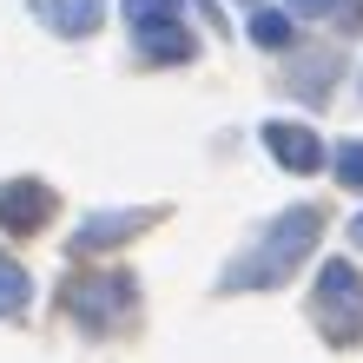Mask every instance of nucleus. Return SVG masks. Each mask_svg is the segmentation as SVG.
Here are the masks:
<instances>
[{"instance_id":"7","label":"nucleus","mask_w":363,"mask_h":363,"mask_svg":"<svg viewBox=\"0 0 363 363\" xmlns=\"http://www.w3.org/2000/svg\"><path fill=\"white\" fill-rule=\"evenodd\" d=\"M27 7L47 20V27H60L67 40H86L99 20H106V0H27Z\"/></svg>"},{"instance_id":"13","label":"nucleus","mask_w":363,"mask_h":363,"mask_svg":"<svg viewBox=\"0 0 363 363\" xmlns=\"http://www.w3.org/2000/svg\"><path fill=\"white\" fill-rule=\"evenodd\" d=\"M350 245L363 251V211H357V218H350Z\"/></svg>"},{"instance_id":"3","label":"nucleus","mask_w":363,"mask_h":363,"mask_svg":"<svg viewBox=\"0 0 363 363\" xmlns=\"http://www.w3.org/2000/svg\"><path fill=\"white\" fill-rule=\"evenodd\" d=\"M311 311H317V330H324V344L344 350V344H357V337H363V277H357L350 258H324Z\"/></svg>"},{"instance_id":"11","label":"nucleus","mask_w":363,"mask_h":363,"mask_svg":"<svg viewBox=\"0 0 363 363\" xmlns=\"http://www.w3.org/2000/svg\"><path fill=\"white\" fill-rule=\"evenodd\" d=\"M125 20H133V33H139V27H172L185 13H179V0H125Z\"/></svg>"},{"instance_id":"8","label":"nucleus","mask_w":363,"mask_h":363,"mask_svg":"<svg viewBox=\"0 0 363 363\" xmlns=\"http://www.w3.org/2000/svg\"><path fill=\"white\" fill-rule=\"evenodd\" d=\"M251 40H258V47H291V7H258L251 13Z\"/></svg>"},{"instance_id":"12","label":"nucleus","mask_w":363,"mask_h":363,"mask_svg":"<svg viewBox=\"0 0 363 363\" xmlns=\"http://www.w3.org/2000/svg\"><path fill=\"white\" fill-rule=\"evenodd\" d=\"M330 165H337V185L363 191V139H344V145L330 152Z\"/></svg>"},{"instance_id":"4","label":"nucleus","mask_w":363,"mask_h":363,"mask_svg":"<svg viewBox=\"0 0 363 363\" xmlns=\"http://www.w3.org/2000/svg\"><path fill=\"white\" fill-rule=\"evenodd\" d=\"M53 185L47 179H7L0 185V231H40V225H53Z\"/></svg>"},{"instance_id":"2","label":"nucleus","mask_w":363,"mask_h":363,"mask_svg":"<svg viewBox=\"0 0 363 363\" xmlns=\"http://www.w3.org/2000/svg\"><path fill=\"white\" fill-rule=\"evenodd\" d=\"M60 317H73L86 337H113L139 317V291L125 271H79L60 284Z\"/></svg>"},{"instance_id":"5","label":"nucleus","mask_w":363,"mask_h":363,"mask_svg":"<svg viewBox=\"0 0 363 363\" xmlns=\"http://www.w3.org/2000/svg\"><path fill=\"white\" fill-rule=\"evenodd\" d=\"M264 152L284 165V172H317L324 165V139L311 133V125H297V119H264Z\"/></svg>"},{"instance_id":"10","label":"nucleus","mask_w":363,"mask_h":363,"mask_svg":"<svg viewBox=\"0 0 363 363\" xmlns=\"http://www.w3.org/2000/svg\"><path fill=\"white\" fill-rule=\"evenodd\" d=\"M27 297H33V284H27V271H20L13 258H0V317H13V311H27Z\"/></svg>"},{"instance_id":"6","label":"nucleus","mask_w":363,"mask_h":363,"mask_svg":"<svg viewBox=\"0 0 363 363\" xmlns=\"http://www.w3.org/2000/svg\"><path fill=\"white\" fill-rule=\"evenodd\" d=\"M145 225H152V211H145V205H133V211H93V218L67 238V251H73V258H93V251H106V245L139 238Z\"/></svg>"},{"instance_id":"9","label":"nucleus","mask_w":363,"mask_h":363,"mask_svg":"<svg viewBox=\"0 0 363 363\" xmlns=\"http://www.w3.org/2000/svg\"><path fill=\"white\" fill-rule=\"evenodd\" d=\"M304 67H311V73H291V93H304V99H324V93L337 86V60H330V53H324V60L311 53Z\"/></svg>"},{"instance_id":"1","label":"nucleus","mask_w":363,"mask_h":363,"mask_svg":"<svg viewBox=\"0 0 363 363\" xmlns=\"http://www.w3.org/2000/svg\"><path fill=\"white\" fill-rule=\"evenodd\" d=\"M317 238H324V211H317V205H291L271 231H258V238L225 264L218 291H277L317 251Z\"/></svg>"}]
</instances>
